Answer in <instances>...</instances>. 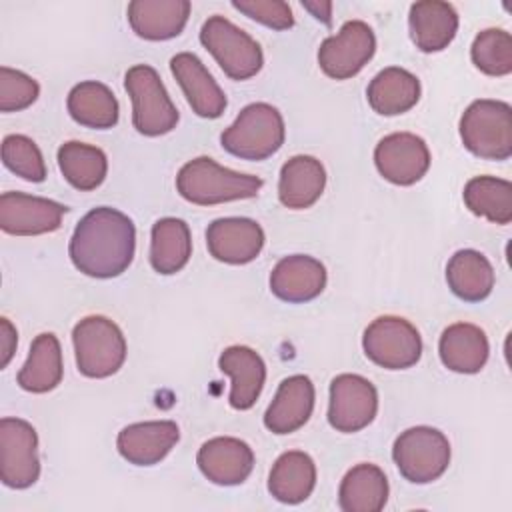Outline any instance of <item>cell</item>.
I'll list each match as a JSON object with an SVG mask.
<instances>
[{
  "label": "cell",
  "mask_w": 512,
  "mask_h": 512,
  "mask_svg": "<svg viewBox=\"0 0 512 512\" xmlns=\"http://www.w3.org/2000/svg\"><path fill=\"white\" fill-rule=\"evenodd\" d=\"M136 228L120 210L100 206L90 210L70 238V260L86 276H120L134 258Z\"/></svg>",
  "instance_id": "1"
},
{
  "label": "cell",
  "mask_w": 512,
  "mask_h": 512,
  "mask_svg": "<svg viewBox=\"0 0 512 512\" xmlns=\"http://www.w3.org/2000/svg\"><path fill=\"white\" fill-rule=\"evenodd\" d=\"M262 188V178L220 166L208 156L188 160L176 176L178 194L198 206L254 198Z\"/></svg>",
  "instance_id": "2"
},
{
  "label": "cell",
  "mask_w": 512,
  "mask_h": 512,
  "mask_svg": "<svg viewBox=\"0 0 512 512\" xmlns=\"http://www.w3.org/2000/svg\"><path fill=\"white\" fill-rule=\"evenodd\" d=\"M282 114L266 102H254L240 110L236 120L222 132L220 144L242 160H264L284 144Z\"/></svg>",
  "instance_id": "3"
},
{
  "label": "cell",
  "mask_w": 512,
  "mask_h": 512,
  "mask_svg": "<svg viewBox=\"0 0 512 512\" xmlns=\"http://www.w3.org/2000/svg\"><path fill=\"white\" fill-rule=\"evenodd\" d=\"M460 138L466 150L484 160L512 156V108L508 102L474 100L460 118Z\"/></svg>",
  "instance_id": "4"
},
{
  "label": "cell",
  "mask_w": 512,
  "mask_h": 512,
  "mask_svg": "<svg viewBox=\"0 0 512 512\" xmlns=\"http://www.w3.org/2000/svg\"><path fill=\"white\" fill-rule=\"evenodd\" d=\"M76 366L88 378H108L126 360V338L106 316H86L72 330Z\"/></svg>",
  "instance_id": "5"
},
{
  "label": "cell",
  "mask_w": 512,
  "mask_h": 512,
  "mask_svg": "<svg viewBox=\"0 0 512 512\" xmlns=\"http://www.w3.org/2000/svg\"><path fill=\"white\" fill-rule=\"evenodd\" d=\"M200 42L232 80H248L256 76L264 64L260 44L220 14L210 16L202 24Z\"/></svg>",
  "instance_id": "6"
},
{
  "label": "cell",
  "mask_w": 512,
  "mask_h": 512,
  "mask_svg": "<svg viewBox=\"0 0 512 512\" xmlns=\"http://www.w3.org/2000/svg\"><path fill=\"white\" fill-rule=\"evenodd\" d=\"M124 86L132 98V124L140 134L162 136L176 128L178 110L152 66H132L124 76Z\"/></svg>",
  "instance_id": "7"
},
{
  "label": "cell",
  "mask_w": 512,
  "mask_h": 512,
  "mask_svg": "<svg viewBox=\"0 0 512 512\" xmlns=\"http://www.w3.org/2000/svg\"><path fill=\"white\" fill-rule=\"evenodd\" d=\"M392 458L408 482L428 484L446 472L450 464V442L432 426H414L396 438Z\"/></svg>",
  "instance_id": "8"
},
{
  "label": "cell",
  "mask_w": 512,
  "mask_h": 512,
  "mask_svg": "<svg viewBox=\"0 0 512 512\" xmlns=\"http://www.w3.org/2000/svg\"><path fill=\"white\" fill-rule=\"evenodd\" d=\"M362 348L374 364L386 370H404L420 360L422 338L406 318L380 316L364 330Z\"/></svg>",
  "instance_id": "9"
},
{
  "label": "cell",
  "mask_w": 512,
  "mask_h": 512,
  "mask_svg": "<svg viewBox=\"0 0 512 512\" xmlns=\"http://www.w3.org/2000/svg\"><path fill=\"white\" fill-rule=\"evenodd\" d=\"M40 476L38 434L22 418L0 420V480L8 488H30Z\"/></svg>",
  "instance_id": "10"
},
{
  "label": "cell",
  "mask_w": 512,
  "mask_h": 512,
  "mask_svg": "<svg viewBox=\"0 0 512 512\" xmlns=\"http://www.w3.org/2000/svg\"><path fill=\"white\" fill-rule=\"evenodd\" d=\"M376 36L362 20H348L340 32L328 36L318 48V64L328 78L348 80L374 56Z\"/></svg>",
  "instance_id": "11"
},
{
  "label": "cell",
  "mask_w": 512,
  "mask_h": 512,
  "mask_svg": "<svg viewBox=\"0 0 512 512\" xmlns=\"http://www.w3.org/2000/svg\"><path fill=\"white\" fill-rule=\"evenodd\" d=\"M378 412V392L360 374H340L330 382L328 422L334 430L352 434L366 428Z\"/></svg>",
  "instance_id": "12"
},
{
  "label": "cell",
  "mask_w": 512,
  "mask_h": 512,
  "mask_svg": "<svg viewBox=\"0 0 512 512\" xmlns=\"http://www.w3.org/2000/svg\"><path fill=\"white\" fill-rule=\"evenodd\" d=\"M374 164L388 182L412 186L428 172L430 150L420 136L412 132H394L376 144Z\"/></svg>",
  "instance_id": "13"
},
{
  "label": "cell",
  "mask_w": 512,
  "mask_h": 512,
  "mask_svg": "<svg viewBox=\"0 0 512 512\" xmlns=\"http://www.w3.org/2000/svg\"><path fill=\"white\" fill-rule=\"evenodd\" d=\"M66 210L60 202L48 198L4 192L0 196V228L14 236L48 234L60 228Z\"/></svg>",
  "instance_id": "14"
},
{
  "label": "cell",
  "mask_w": 512,
  "mask_h": 512,
  "mask_svg": "<svg viewBox=\"0 0 512 512\" xmlns=\"http://www.w3.org/2000/svg\"><path fill=\"white\" fill-rule=\"evenodd\" d=\"M264 230L252 218L228 216L208 224L206 246L212 258L224 264H248L264 246Z\"/></svg>",
  "instance_id": "15"
},
{
  "label": "cell",
  "mask_w": 512,
  "mask_h": 512,
  "mask_svg": "<svg viewBox=\"0 0 512 512\" xmlns=\"http://www.w3.org/2000/svg\"><path fill=\"white\" fill-rule=\"evenodd\" d=\"M200 472L218 486L242 484L254 468L252 448L232 436H216L204 442L196 456Z\"/></svg>",
  "instance_id": "16"
},
{
  "label": "cell",
  "mask_w": 512,
  "mask_h": 512,
  "mask_svg": "<svg viewBox=\"0 0 512 512\" xmlns=\"http://www.w3.org/2000/svg\"><path fill=\"white\" fill-rule=\"evenodd\" d=\"M170 70L180 84L192 112L202 118H218L226 110V94L192 52H180L170 60Z\"/></svg>",
  "instance_id": "17"
},
{
  "label": "cell",
  "mask_w": 512,
  "mask_h": 512,
  "mask_svg": "<svg viewBox=\"0 0 512 512\" xmlns=\"http://www.w3.org/2000/svg\"><path fill=\"white\" fill-rule=\"evenodd\" d=\"M180 438L178 424L172 420H152L136 422L126 428L116 438L118 452L124 460L134 466H152L168 456Z\"/></svg>",
  "instance_id": "18"
},
{
  "label": "cell",
  "mask_w": 512,
  "mask_h": 512,
  "mask_svg": "<svg viewBox=\"0 0 512 512\" xmlns=\"http://www.w3.org/2000/svg\"><path fill=\"white\" fill-rule=\"evenodd\" d=\"M326 286V268L320 260L306 254L282 258L270 274V290L276 298L302 304L314 300Z\"/></svg>",
  "instance_id": "19"
},
{
  "label": "cell",
  "mask_w": 512,
  "mask_h": 512,
  "mask_svg": "<svg viewBox=\"0 0 512 512\" xmlns=\"http://www.w3.org/2000/svg\"><path fill=\"white\" fill-rule=\"evenodd\" d=\"M314 410V384L304 374L282 380L264 414V426L274 434H292L302 428Z\"/></svg>",
  "instance_id": "20"
},
{
  "label": "cell",
  "mask_w": 512,
  "mask_h": 512,
  "mask_svg": "<svg viewBox=\"0 0 512 512\" xmlns=\"http://www.w3.org/2000/svg\"><path fill=\"white\" fill-rule=\"evenodd\" d=\"M218 366L230 376V406L236 410H248L258 400L266 382V364L260 354L248 346H228Z\"/></svg>",
  "instance_id": "21"
},
{
  "label": "cell",
  "mask_w": 512,
  "mask_h": 512,
  "mask_svg": "<svg viewBox=\"0 0 512 512\" xmlns=\"http://www.w3.org/2000/svg\"><path fill=\"white\" fill-rule=\"evenodd\" d=\"M190 8L188 0H132L128 22L144 40H170L184 30Z\"/></svg>",
  "instance_id": "22"
},
{
  "label": "cell",
  "mask_w": 512,
  "mask_h": 512,
  "mask_svg": "<svg viewBox=\"0 0 512 512\" xmlns=\"http://www.w3.org/2000/svg\"><path fill=\"white\" fill-rule=\"evenodd\" d=\"M410 38L422 52L444 50L458 32V12L440 0L414 2L408 14Z\"/></svg>",
  "instance_id": "23"
},
{
  "label": "cell",
  "mask_w": 512,
  "mask_h": 512,
  "mask_svg": "<svg viewBox=\"0 0 512 512\" xmlns=\"http://www.w3.org/2000/svg\"><path fill=\"white\" fill-rule=\"evenodd\" d=\"M438 354L448 370L458 374H476L484 368L490 346L480 326L470 322H456L442 332Z\"/></svg>",
  "instance_id": "24"
},
{
  "label": "cell",
  "mask_w": 512,
  "mask_h": 512,
  "mask_svg": "<svg viewBox=\"0 0 512 512\" xmlns=\"http://www.w3.org/2000/svg\"><path fill=\"white\" fill-rule=\"evenodd\" d=\"M326 170L314 156L298 154L284 162L278 180V198L286 208H310L324 192Z\"/></svg>",
  "instance_id": "25"
},
{
  "label": "cell",
  "mask_w": 512,
  "mask_h": 512,
  "mask_svg": "<svg viewBox=\"0 0 512 512\" xmlns=\"http://www.w3.org/2000/svg\"><path fill=\"white\" fill-rule=\"evenodd\" d=\"M316 486V464L302 450H288L276 458L268 476V492L282 504L304 502Z\"/></svg>",
  "instance_id": "26"
},
{
  "label": "cell",
  "mask_w": 512,
  "mask_h": 512,
  "mask_svg": "<svg viewBox=\"0 0 512 512\" xmlns=\"http://www.w3.org/2000/svg\"><path fill=\"white\" fill-rule=\"evenodd\" d=\"M368 104L382 116H398L408 112L420 100L418 78L398 66L380 70L368 84Z\"/></svg>",
  "instance_id": "27"
},
{
  "label": "cell",
  "mask_w": 512,
  "mask_h": 512,
  "mask_svg": "<svg viewBox=\"0 0 512 512\" xmlns=\"http://www.w3.org/2000/svg\"><path fill=\"white\" fill-rule=\"evenodd\" d=\"M388 500V480L376 464H356L338 488V506L344 512H380Z\"/></svg>",
  "instance_id": "28"
},
{
  "label": "cell",
  "mask_w": 512,
  "mask_h": 512,
  "mask_svg": "<svg viewBox=\"0 0 512 512\" xmlns=\"http://www.w3.org/2000/svg\"><path fill=\"white\" fill-rule=\"evenodd\" d=\"M62 374V348L58 338L52 332L38 334L18 372V386L32 394H44L62 382Z\"/></svg>",
  "instance_id": "29"
},
{
  "label": "cell",
  "mask_w": 512,
  "mask_h": 512,
  "mask_svg": "<svg viewBox=\"0 0 512 512\" xmlns=\"http://www.w3.org/2000/svg\"><path fill=\"white\" fill-rule=\"evenodd\" d=\"M192 256L190 228L180 218H160L152 226L150 264L158 274L180 272Z\"/></svg>",
  "instance_id": "30"
},
{
  "label": "cell",
  "mask_w": 512,
  "mask_h": 512,
  "mask_svg": "<svg viewBox=\"0 0 512 512\" xmlns=\"http://www.w3.org/2000/svg\"><path fill=\"white\" fill-rule=\"evenodd\" d=\"M446 282L464 302H480L494 288V268L478 250H458L446 264Z\"/></svg>",
  "instance_id": "31"
},
{
  "label": "cell",
  "mask_w": 512,
  "mask_h": 512,
  "mask_svg": "<svg viewBox=\"0 0 512 512\" xmlns=\"http://www.w3.org/2000/svg\"><path fill=\"white\" fill-rule=\"evenodd\" d=\"M70 116L86 126L96 130H106L118 122V100L112 90L96 80H86L76 84L66 100Z\"/></svg>",
  "instance_id": "32"
},
{
  "label": "cell",
  "mask_w": 512,
  "mask_h": 512,
  "mask_svg": "<svg viewBox=\"0 0 512 512\" xmlns=\"http://www.w3.org/2000/svg\"><path fill=\"white\" fill-rule=\"evenodd\" d=\"M58 166L68 184L76 190L90 192L104 182L108 158L98 146L70 140L58 148Z\"/></svg>",
  "instance_id": "33"
},
{
  "label": "cell",
  "mask_w": 512,
  "mask_h": 512,
  "mask_svg": "<svg viewBox=\"0 0 512 512\" xmlns=\"http://www.w3.org/2000/svg\"><path fill=\"white\" fill-rule=\"evenodd\" d=\"M466 208L484 216L494 224H510L512 220V184L496 176H474L462 192Z\"/></svg>",
  "instance_id": "34"
},
{
  "label": "cell",
  "mask_w": 512,
  "mask_h": 512,
  "mask_svg": "<svg viewBox=\"0 0 512 512\" xmlns=\"http://www.w3.org/2000/svg\"><path fill=\"white\" fill-rule=\"evenodd\" d=\"M470 58L474 66L488 76H506L512 72V36L502 28H486L476 34Z\"/></svg>",
  "instance_id": "35"
},
{
  "label": "cell",
  "mask_w": 512,
  "mask_h": 512,
  "mask_svg": "<svg viewBox=\"0 0 512 512\" xmlns=\"http://www.w3.org/2000/svg\"><path fill=\"white\" fill-rule=\"evenodd\" d=\"M2 162L16 176L28 182L46 178V164L36 142L24 134H8L2 140Z\"/></svg>",
  "instance_id": "36"
},
{
  "label": "cell",
  "mask_w": 512,
  "mask_h": 512,
  "mask_svg": "<svg viewBox=\"0 0 512 512\" xmlns=\"http://www.w3.org/2000/svg\"><path fill=\"white\" fill-rule=\"evenodd\" d=\"M40 94L38 82L14 68H0V110L18 112L36 102Z\"/></svg>",
  "instance_id": "37"
},
{
  "label": "cell",
  "mask_w": 512,
  "mask_h": 512,
  "mask_svg": "<svg viewBox=\"0 0 512 512\" xmlns=\"http://www.w3.org/2000/svg\"><path fill=\"white\" fill-rule=\"evenodd\" d=\"M232 6L274 30H288L294 26L292 8L284 0H232Z\"/></svg>",
  "instance_id": "38"
},
{
  "label": "cell",
  "mask_w": 512,
  "mask_h": 512,
  "mask_svg": "<svg viewBox=\"0 0 512 512\" xmlns=\"http://www.w3.org/2000/svg\"><path fill=\"white\" fill-rule=\"evenodd\" d=\"M16 328L10 324L8 318H0V346H2V360H0V368H6L10 358L14 356L16 350Z\"/></svg>",
  "instance_id": "39"
},
{
  "label": "cell",
  "mask_w": 512,
  "mask_h": 512,
  "mask_svg": "<svg viewBox=\"0 0 512 512\" xmlns=\"http://www.w3.org/2000/svg\"><path fill=\"white\" fill-rule=\"evenodd\" d=\"M302 6L312 12L314 18L322 20L324 24H330V16H332V4L330 2H302Z\"/></svg>",
  "instance_id": "40"
}]
</instances>
